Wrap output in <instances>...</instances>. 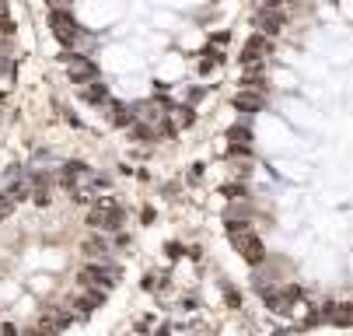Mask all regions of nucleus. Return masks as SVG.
I'll use <instances>...</instances> for the list:
<instances>
[{"mask_svg": "<svg viewBox=\"0 0 353 336\" xmlns=\"http://www.w3.org/2000/svg\"><path fill=\"white\" fill-rule=\"evenodd\" d=\"M221 123V231L280 326H350V8L252 0Z\"/></svg>", "mask_w": 353, "mask_h": 336, "instance_id": "nucleus-1", "label": "nucleus"}, {"mask_svg": "<svg viewBox=\"0 0 353 336\" xmlns=\"http://www.w3.org/2000/svg\"><path fill=\"white\" fill-rule=\"evenodd\" d=\"M126 197L81 155H32L0 175V333L81 329L116 302L137 249Z\"/></svg>", "mask_w": 353, "mask_h": 336, "instance_id": "nucleus-2", "label": "nucleus"}]
</instances>
